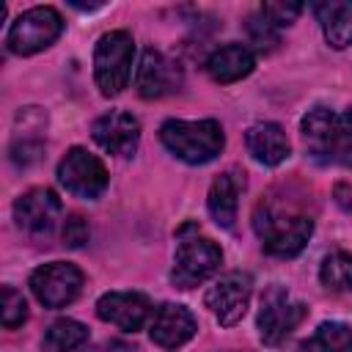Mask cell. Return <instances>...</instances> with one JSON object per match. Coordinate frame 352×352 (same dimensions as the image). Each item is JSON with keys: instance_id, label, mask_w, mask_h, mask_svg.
<instances>
[{"instance_id": "cell-1", "label": "cell", "mask_w": 352, "mask_h": 352, "mask_svg": "<svg viewBox=\"0 0 352 352\" xmlns=\"http://www.w3.org/2000/svg\"><path fill=\"white\" fill-rule=\"evenodd\" d=\"M300 132L308 154L324 165H352V107L336 113L314 107L302 116Z\"/></svg>"}, {"instance_id": "cell-2", "label": "cell", "mask_w": 352, "mask_h": 352, "mask_svg": "<svg viewBox=\"0 0 352 352\" xmlns=\"http://www.w3.org/2000/svg\"><path fill=\"white\" fill-rule=\"evenodd\" d=\"M253 228L270 256L292 258L311 239L314 220L302 212H286L280 206H272L270 201H261L253 214Z\"/></svg>"}, {"instance_id": "cell-3", "label": "cell", "mask_w": 352, "mask_h": 352, "mask_svg": "<svg viewBox=\"0 0 352 352\" xmlns=\"http://www.w3.org/2000/svg\"><path fill=\"white\" fill-rule=\"evenodd\" d=\"M160 140L173 157L190 165L212 162L226 146L223 126L214 118H201V121L168 118L160 126Z\"/></svg>"}, {"instance_id": "cell-4", "label": "cell", "mask_w": 352, "mask_h": 352, "mask_svg": "<svg viewBox=\"0 0 352 352\" xmlns=\"http://www.w3.org/2000/svg\"><path fill=\"white\" fill-rule=\"evenodd\" d=\"M135 38L126 30H110L94 50V80L102 96H118L132 77Z\"/></svg>"}, {"instance_id": "cell-5", "label": "cell", "mask_w": 352, "mask_h": 352, "mask_svg": "<svg viewBox=\"0 0 352 352\" xmlns=\"http://www.w3.org/2000/svg\"><path fill=\"white\" fill-rule=\"evenodd\" d=\"M63 33V16L52 6H33L22 11L6 36V44L14 55H36L58 41Z\"/></svg>"}, {"instance_id": "cell-6", "label": "cell", "mask_w": 352, "mask_h": 352, "mask_svg": "<svg viewBox=\"0 0 352 352\" xmlns=\"http://www.w3.org/2000/svg\"><path fill=\"white\" fill-rule=\"evenodd\" d=\"M220 261H223V250L209 236H198V234L182 236L176 245L170 280L179 289H192L206 278H212L220 270Z\"/></svg>"}, {"instance_id": "cell-7", "label": "cell", "mask_w": 352, "mask_h": 352, "mask_svg": "<svg viewBox=\"0 0 352 352\" xmlns=\"http://www.w3.org/2000/svg\"><path fill=\"white\" fill-rule=\"evenodd\" d=\"M308 308L305 302L294 300L286 289L270 286L267 294L261 297V311H258V336L267 346L283 344L292 330L305 319Z\"/></svg>"}, {"instance_id": "cell-8", "label": "cell", "mask_w": 352, "mask_h": 352, "mask_svg": "<svg viewBox=\"0 0 352 352\" xmlns=\"http://www.w3.org/2000/svg\"><path fill=\"white\" fill-rule=\"evenodd\" d=\"M250 294H253V278L248 272H226L220 275L209 289H206V308L214 314V319L223 327H234L236 322H242V316L248 314L250 305Z\"/></svg>"}, {"instance_id": "cell-9", "label": "cell", "mask_w": 352, "mask_h": 352, "mask_svg": "<svg viewBox=\"0 0 352 352\" xmlns=\"http://www.w3.org/2000/svg\"><path fill=\"white\" fill-rule=\"evenodd\" d=\"M58 182L72 195L99 198L104 192V187H107V168L96 154L85 151L82 146H74L58 162Z\"/></svg>"}, {"instance_id": "cell-10", "label": "cell", "mask_w": 352, "mask_h": 352, "mask_svg": "<svg viewBox=\"0 0 352 352\" xmlns=\"http://www.w3.org/2000/svg\"><path fill=\"white\" fill-rule=\"evenodd\" d=\"M30 289L44 308H63L77 300L82 289V272L69 261H50L33 270Z\"/></svg>"}, {"instance_id": "cell-11", "label": "cell", "mask_w": 352, "mask_h": 352, "mask_svg": "<svg viewBox=\"0 0 352 352\" xmlns=\"http://www.w3.org/2000/svg\"><path fill=\"white\" fill-rule=\"evenodd\" d=\"M91 138L107 154L132 157L138 143H140V121L126 110H110L94 121Z\"/></svg>"}, {"instance_id": "cell-12", "label": "cell", "mask_w": 352, "mask_h": 352, "mask_svg": "<svg viewBox=\"0 0 352 352\" xmlns=\"http://www.w3.org/2000/svg\"><path fill=\"white\" fill-rule=\"evenodd\" d=\"M96 316L124 333H135L148 322L151 300L140 292H107L96 300Z\"/></svg>"}, {"instance_id": "cell-13", "label": "cell", "mask_w": 352, "mask_h": 352, "mask_svg": "<svg viewBox=\"0 0 352 352\" xmlns=\"http://www.w3.org/2000/svg\"><path fill=\"white\" fill-rule=\"evenodd\" d=\"M182 85V69L176 60L162 55L160 50L148 47L140 58L138 74H135V88L143 99H160L165 94L179 91Z\"/></svg>"}, {"instance_id": "cell-14", "label": "cell", "mask_w": 352, "mask_h": 352, "mask_svg": "<svg viewBox=\"0 0 352 352\" xmlns=\"http://www.w3.org/2000/svg\"><path fill=\"white\" fill-rule=\"evenodd\" d=\"M60 198L55 190L50 187H33L28 192H22L14 204V220L19 228L30 231V234H47L52 231V226L60 217Z\"/></svg>"}, {"instance_id": "cell-15", "label": "cell", "mask_w": 352, "mask_h": 352, "mask_svg": "<svg viewBox=\"0 0 352 352\" xmlns=\"http://www.w3.org/2000/svg\"><path fill=\"white\" fill-rule=\"evenodd\" d=\"M195 330H198V322L184 305L165 302V305L157 308V314L151 319V327H148V336L162 349H179L195 336Z\"/></svg>"}, {"instance_id": "cell-16", "label": "cell", "mask_w": 352, "mask_h": 352, "mask_svg": "<svg viewBox=\"0 0 352 352\" xmlns=\"http://www.w3.org/2000/svg\"><path fill=\"white\" fill-rule=\"evenodd\" d=\"M242 190H245V173L239 168H231L212 182L209 195H206V206H209V214L214 217L217 226H223V228L234 226Z\"/></svg>"}, {"instance_id": "cell-17", "label": "cell", "mask_w": 352, "mask_h": 352, "mask_svg": "<svg viewBox=\"0 0 352 352\" xmlns=\"http://www.w3.org/2000/svg\"><path fill=\"white\" fill-rule=\"evenodd\" d=\"M245 143H248V151L250 157L258 162V165H280L292 146H289V138L283 132L280 124H272V121H261V124H253L248 132H245Z\"/></svg>"}, {"instance_id": "cell-18", "label": "cell", "mask_w": 352, "mask_h": 352, "mask_svg": "<svg viewBox=\"0 0 352 352\" xmlns=\"http://www.w3.org/2000/svg\"><path fill=\"white\" fill-rule=\"evenodd\" d=\"M16 121H22V129H16V135H14V140H11V160H14L16 165L28 168V165H33V162L41 157V151H44V138H41V132H44L47 116H44L41 107H25V110L16 116Z\"/></svg>"}, {"instance_id": "cell-19", "label": "cell", "mask_w": 352, "mask_h": 352, "mask_svg": "<svg viewBox=\"0 0 352 352\" xmlns=\"http://www.w3.org/2000/svg\"><path fill=\"white\" fill-rule=\"evenodd\" d=\"M256 69V55L248 44H226L217 47L206 58V72L214 82H236Z\"/></svg>"}, {"instance_id": "cell-20", "label": "cell", "mask_w": 352, "mask_h": 352, "mask_svg": "<svg viewBox=\"0 0 352 352\" xmlns=\"http://www.w3.org/2000/svg\"><path fill=\"white\" fill-rule=\"evenodd\" d=\"M314 14L333 50H346L352 44V6L349 3H336V0L316 3Z\"/></svg>"}, {"instance_id": "cell-21", "label": "cell", "mask_w": 352, "mask_h": 352, "mask_svg": "<svg viewBox=\"0 0 352 352\" xmlns=\"http://www.w3.org/2000/svg\"><path fill=\"white\" fill-rule=\"evenodd\" d=\"M297 352H352V327L344 322H322Z\"/></svg>"}, {"instance_id": "cell-22", "label": "cell", "mask_w": 352, "mask_h": 352, "mask_svg": "<svg viewBox=\"0 0 352 352\" xmlns=\"http://www.w3.org/2000/svg\"><path fill=\"white\" fill-rule=\"evenodd\" d=\"M85 341H88V327L77 319H69V316L55 319L44 336V346L50 352H74Z\"/></svg>"}, {"instance_id": "cell-23", "label": "cell", "mask_w": 352, "mask_h": 352, "mask_svg": "<svg viewBox=\"0 0 352 352\" xmlns=\"http://www.w3.org/2000/svg\"><path fill=\"white\" fill-rule=\"evenodd\" d=\"M319 280L333 292H349L352 289V256L330 253L319 267Z\"/></svg>"}, {"instance_id": "cell-24", "label": "cell", "mask_w": 352, "mask_h": 352, "mask_svg": "<svg viewBox=\"0 0 352 352\" xmlns=\"http://www.w3.org/2000/svg\"><path fill=\"white\" fill-rule=\"evenodd\" d=\"M248 36H250V44L258 50V52H270L278 47V28L258 11L248 19Z\"/></svg>"}, {"instance_id": "cell-25", "label": "cell", "mask_w": 352, "mask_h": 352, "mask_svg": "<svg viewBox=\"0 0 352 352\" xmlns=\"http://www.w3.org/2000/svg\"><path fill=\"white\" fill-rule=\"evenodd\" d=\"M0 319H3V327H8V330L19 327V324L28 319V302H25V297H22L16 289H11V286H3Z\"/></svg>"}, {"instance_id": "cell-26", "label": "cell", "mask_w": 352, "mask_h": 352, "mask_svg": "<svg viewBox=\"0 0 352 352\" xmlns=\"http://www.w3.org/2000/svg\"><path fill=\"white\" fill-rule=\"evenodd\" d=\"M300 11H302L300 3H264V6H261V14H264L275 28L292 25V22L300 16Z\"/></svg>"}, {"instance_id": "cell-27", "label": "cell", "mask_w": 352, "mask_h": 352, "mask_svg": "<svg viewBox=\"0 0 352 352\" xmlns=\"http://www.w3.org/2000/svg\"><path fill=\"white\" fill-rule=\"evenodd\" d=\"M63 245L66 248H82L88 242V223L80 214H69L63 220Z\"/></svg>"}, {"instance_id": "cell-28", "label": "cell", "mask_w": 352, "mask_h": 352, "mask_svg": "<svg viewBox=\"0 0 352 352\" xmlns=\"http://www.w3.org/2000/svg\"><path fill=\"white\" fill-rule=\"evenodd\" d=\"M107 352H132V346L124 344V341H113V344L107 346Z\"/></svg>"}]
</instances>
